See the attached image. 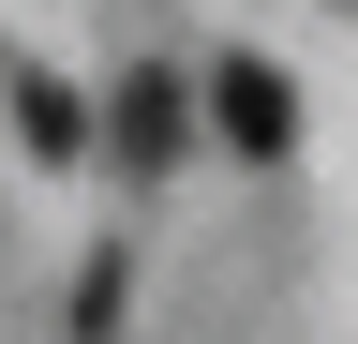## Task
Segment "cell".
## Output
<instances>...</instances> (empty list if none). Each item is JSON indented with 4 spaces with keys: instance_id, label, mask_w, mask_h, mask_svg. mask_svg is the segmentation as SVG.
Instances as JSON below:
<instances>
[{
    "instance_id": "3957f363",
    "label": "cell",
    "mask_w": 358,
    "mask_h": 344,
    "mask_svg": "<svg viewBox=\"0 0 358 344\" xmlns=\"http://www.w3.org/2000/svg\"><path fill=\"white\" fill-rule=\"evenodd\" d=\"M15 135H30V165H75L90 135H75V90H60V75H30V90H15Z\"/></svg>"
},
{
    "instance_id": "6da1fadb",
    "label": "cell",
    "mask_w": 358,
    "mask_h": 344,
    "mask_svg": "<svg viewBox=\"0 0 358 344\" xmlns=\"http://www.w3.org/2000/svg\"><path fill=\"white\" fill-rule=\"evenodd\" d=\"M209 120H224V150H254V165H268V150L299 135V90H284L268 60H224V75H209Z\"/></svg>"
},
{
    "instance_id": "7a4b0ae2",
    "label": "cell",
    "mask_w": 358,
    "mask_h": 344,
    "mask_svg": "<svg viewBox=\"0 0 358 344\" xmlns=\"http://www.w3.org/2000/svg\"><path fill=\"white\" fill-rule=\"evenodd\" d=\"M105 120H120V150H134V165H179V150H194L179 75H120V105H105Z\"/></svg>"
}]
</instances>
